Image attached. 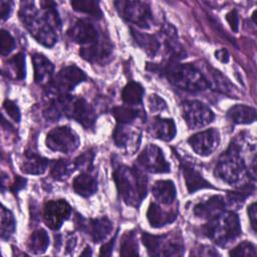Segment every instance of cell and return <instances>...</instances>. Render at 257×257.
Wrapping results in <instances>:
<instances>
[{"label": "cell", "instance_id": "cell-37", "mask_svg": "<svg viewBox=\"0 0 257 257\" xmlns=\"http://www.w3.org/2000/svg\"><path fill=\"white\" fill-rule=\"evenodd\" d=\"M113 142L116 145V147L124 148L128 145L130 139H131V133L130 130L125 126V124L117 123L113 131Z\"/></svg>", "mask_w": 257, "mask_h": 257}, {"label": "cell", "instance_id": "cell-44", "mask_svg": "<svg viewBox=\"0 0 257 257\" xmlns=\"http://www.w3.org/2000/svg\"><path fill=\"white\" fill-rule=\"evenodd\" d=\"M12 10V3L10 1H0V17L2 20H6Z\"/></svg>", "mask_w": 257, "mask_h": 257}, {"label": "cell", "instance_id": "cell-9", "mask_svg": "<svg viewBox=\"0 0 257 257\" xmlns=\"http://www.w3.org/2000/svg\"><path fill=\"white\" fill-rule=\"evenodd\" d=\"M45 144L51 151L68 154L78 148L80 141L77 134L72 128L67 125H62L51 130L47 134Z\"/></svg>", "mask_w": 257, "mask_h": 257}, {"label": "cell", "instance_id": "cell-31", "mask_svg": "<svg viewBox=\"0 0 257 257\" xmlns=\"http://www.w3.org/2000/svg\"><path fill=\"white\" fill-rule=\"evenodd\" d=\"M71 6L75 11L91 15L95 18H100L102 12L99 7V3L93 0H76L71 1Z\"/></svg>", "mask_w": 257, "mask_h": 257}, {"label": "cell", "instance_id": "cell-42", "mask_svg": "<svg viewBox=\"0 0 257 257\" xmlns=\"http://www.w3.org/2000/svg\"><path fill=\"white\" fill-rule=\"evenodd\" d=\"M3 107L5 109V111L7 112V114L14 120V121H19L20 120V110L19 107L16 105L15 102H13L12 100L6 99L3 102Z\"/></svg>", "mask_w": 257, "mask_h": 257}, {"label": "cell", "instance_id": "cell-16", "mask_svg": "<svg viewBox=\"0 0 257 257\" xmlns=\"http://www.w3.org/2000/svg\"><path fill=\"white\" fill-rule=\"evenodd\" d=\"M194 214L198 218L213 220L226 211V203L223 197L215 195L204 202H200L194 207Z\"/></svg>", "mask_w": 257, "mask_h": 257}, {"label": "cell", "instance_id": "cell-12", "mask_svg": "<svg viewBox=\"0 0 257 257\" xmlns=\"http://www.w3.org/2000/svg\"><path fill=\"white\" fill-rule=\"evenodd\" d=\"M139 164L148 172L164 174L170 172V164L166 161L163 151L156 145L149 144L138 158Z\"/></svg>", "mask_w": 257, "mask_h": 257}, {"label": "cell", "instance_id": "cell-4", "mask_svg": "<svg viewBox=\"0 0 257 257\" xmlns=\"http://www.w3.org/2000/svg\"><path fill=\"white\" fill-rule=\"evenodd\" d=\"M61 113L76 120L86 130L93 127L96 118L94 110L85 99L69 94L58 95L49 108V115L54 118H58Z\"/></svg>", "mask_w": 257, "mask_h": 257}, {"label": "cell", "instance_id": "cell-13", "mask_svg": "<svg viewBox=\"0 0 257 257\" xmlns=\"http://www.w3.org/2000/svg\"><path fill=\"white\" fill-rule=\"evenodd\" d=\"M71 214V207L65 200H54L45 203L43 220L50 229L58 230Z\"/></svg>", "mask_w": 257, "mask_h": 257}, {"label": "cell", "instance_id": "cell-24", "mask_svg": "<svg viewBox=\"0 0 257 257\" xmlns=\"http://www.w3.org/2000/svg\"><path fill=\"white\" fill-rule=\"evenodd\" d=\"M153 135L162 141L170 142L172 141L176 134L177 128L175 121L172 118H163V117H156L152 123Z\"/></svg>", "mask_w": 257, "mask_h": 257}, {"label": "cell", "instance_id": "cell-34", "mask_svg": "<svg viewBox=\"0 0 257 257\" xmlns=\"http://www.w3.org/2000/svg\"><path fill=\"white\" fill-rule=\"evenodd\" d=\"M15 219L11 211L2 206L1 209V237L2 239H9L15 231Z\"/></svg>", "mask_w": 257, "mask_h": 257}, {"label": "cell", "instance_id": "cell-17", "mask_svg": "<svg viewBox=\"0 0 257 257\" xmlns=\"http://www.w3.org/2000/svg\"><path fill=\"white\" fill-rule=\"evenodd\" d=\"M79 226L90 235L95 243H100L105 240L112 230V223L106 217L90 219L88 221L82 220V222L79 223Z\"/></svg>", "mask_w": 257, "mask_h": 257}, {"label": "cell", "instance_id": "cell-35", "mask_svg": "<svg viewBox=\"0 0 257 257\" xmlns=\"http://www.w3.org/2000/svg\"><path fill=\"white\" fill-rule=\"evenodd\" d=\"M111 114L114 116L117 123L127 124L139 116V110L127 106H115L111 109Z\"/></svg>", "mask_w": 257, "mask_h": 257}, {"label": "cell", "instance_id": "cell-38", "mask_svg": "<svg viewBox=\"0 0 257 257\" xmlns=\"http://www.w3.org/2000/svg\"><path fill=\"white\" fill-rule=\"evenodd\" d=\"M229 255L233 257H255L256 248L252 243L244 241L232 249L229 252Z\"/></svg>", "mask_w": 257, "mask_h": 257}, {"label": "cell", "instance_id": "cell-6", "mask_svg": "<svg viewBox=\"0 0 257 257\" xmlns=\"http://www.w3.org/2000/svg\"><path fill=\"white\" fill-rule=\"evenodd\" d=\"M203 234L219 246H226L241 234L239 217L234 212H224L202 227Z\"/></svg>", "mask_w": 257, "mask_h": 257}, {"label": "cell", "instance_id": "cell-41", "mask_svg": "<svg viewBox=\"0 0 257 257\" xmlns=\"http://www.w3.org/2000/svg\"><path fill=\"white\" fill-rule=\"evenodd\" d=\"M149 106L152 111H163L167 108V102L157 94L149 96Z\"/></svg>", "mask_w": 257, "mask_h": 257}, {"label": "cell", "instance_id": "cell-23", "mask_svg": "<svg viewBox=\"0 0 257 257\" xmlns=\"http://www.w3.org/2000/svg\"><path fill=\"white\" fill-rule=\"evenodd\" d=\"M154 198L164 205L172 204L177 195L175 184L171 180L157 181L152 189Z\"/></svg>", "mask_w": 257, "mask_h": 257}, {"label": "cell", "instance_id": "cell-22", "mask_svg": "<svg viewBox=\"0 0 257 257\" xmlns=\"http://www.w3.org/2000/svg\"><path fill=\"white\" fill-rule=\"evenodd\" d=\"M176 211H165L156 203H151L147 212V219L150 225L154 228H160L172 223L176 220Z\"/></svg>", "mask_w": 257, "mask_h": 257}, {"label": "cell", "instance_id": "cell-49", "mask_svg": "<svg viewBox=\"0 0 257 257\" xmlns=\"http://www.w3.org/2000/svg\"><path fill=\"white\" fill-rule=\"evenodd\" d=\"M215 56H216V58L218 60H220L223 63H226V62L229 61V53H228V51L225 48L217 50L215 52Z\"/></svg>", "mask_w": 257, "mask_h": 257}, {"label": "cell", "instance_id": "cell-19", "mask_svg": "<svg viewBox=\"0 0 257 257\" xmlns=\"http://www.w3.org/2000/svg\"><path fill=\"white\" fill-rule=\"evenodd\" d=\"M181 169L184 175L186 187L190 194L202 189H214V187L203 178V176L188 163H182Z\"/></svg>", "mask_w": 257, "mask_h": 257}, {"label": "cell", "instance_id": "cell-47", "mask_svg": "<svg viewBox=\"0 0 257 257\" xmlns=\"http://www.w3.org/2000/svg\"><path fill=\"white\" fill-rule=\"evenodd\" d=\"M116 235H114V237L107 243H104V245L101 246L100 248V255L101 256H109L111 254V251L113 249V245H114V241H115Z\"/></svg>", "mask_w": 257, "mask_h": 257}, {"label": "cell", "instance_id": "cell-21", "mask_svg": "<svg viewBox=\"0 0 257 257\" xmlns=\"http://www.w3.org/2000/svg\"><path fill=\"white\" fill-rule=\"evenodd\" d=\"M207 69H208L207 74L204 72H203V74L205 75V77L208 81L209 87H212L213 89H215L223 94L233 97L235 95V93H234L235 86L230 82V80L224 74H222L219 70L211 67L210 65H209V67H207Z\"/></svg>", "mask_w": 257, "mask_h": 257}, {"label": "cell", "instance_id": "cell-43", "mask_svg": "<svg viewBox=\"0 0 257 257\" xmlns=\"http://www.w3.org/2000/svg\"><path fill=\"white\" fill-rule=\"evenodd\" d=\"M226 19L231 27V29L234 31V32H237L238 31V27H239V18H238V13L237 11L234 9V10H231L227 15H226Z\"/></svg>", "mask_w": 257, "mask_h": 257}, {"label": "cell", "instance_id": "cell-40", "mask_svg": "<svg viewBox=\"0 0 257 257\" xmlns=\"http://www.w3.org/2000/svg\"><path fill=\"white\" fill-rule=\"evenodd\" d=\"M15 39L6 30L0 31V52L2 55H8L15 48Z\"/></svg>", "mask_w": 257, "mask_h": 257}, {"label": "cell", "instance_id": "cell-32", "mask_svg": "<svg viewBox=\"0 0 257 257\" xmlns=\"http://www.w3.org/2000/svg\"><path fill=\"white\" fill-rule=\"evenodd\" d=\"M119 254L121 256H138L139 246L137 241V236L134 231L125 232L121 238Z\"/></svg>", "mask_w": 257, "mask_h": 257}, {"label": "cell", "instance_id": "cell-14", "mask_svg": "<svg viewBox=\"0 0 257 257\" xmlns=\"http://www.w3.org/2000/svg\"><path fill=\"white\" fill-rule=\"evenodd\" d=\"M68 36L82 47L90 46L101 40V36L97 28L87 20H77L67 31Z\"/></svg>", "mask_w": 257, "mask_h": 257}, {"label": "cell", "instance_id": "cell-28", "mask_svg": "<svg viewBox=\"0 0 257 257\" xmlns=\"http://www.w3.org/2000/svg\"><path fill=\"white\" fill-rule=\"evenodd\" d=\"M131 31H132V36L136 41V43L143 50H145L149 55L155 56L160 48V42L158 38L151 34L136 31L135 29H131Z\"/></svg>", "mask_w": 257, "mask_h": 257}, {"label": "cell", "instance_id": "cell-39", "mask_svg": "<svg viewBox=\"0 0 257 257\" xmlns=\"http://www.w3.org/2000/svg\"><path fill=\"white\" fill-rule=\"evenodd\" d=\"M94 159V153L92 150L86 151L80 156H78L74 161L75 169L81 170V171H91L92 164Z\"/></svg>", "mask_w": 257, "mask_h": 257}, {"label": "cell", "instance_id": "cell-11", "mask_svg": "<svg viewBox=\"0 0 257 257\" xmlns=\"http://www.w3.org/2000/svg\"><path fill=\"white\" fill-rule=\"evenodd\" d=\"M85 73L75 65H69L62 68L58 74L48 84L51 90L59 95L66 94L76 85L86 80Z\"/></svg>", "mask_w": 257, "mask_h": 257}, {"label": "cell", "instance_id": "cell-18", "mask_svg": "<svg viewBox=\"0 0 257 257\" xmlns=\"http://www.w3.org/2000/svg\"><path fill=\"white\" fill-rule=\"evenodd\" d=\"M112 46L110 42L102 37L100 41L93 45L81 47L79 50V55L89 62H101L110 56Z\"/></svg>", "mask_w": 257, "mask_h": 257}, {"label": "cell", "instance_id": "cell-36", "mask_svg": "<svg viewBox=\"0 0 257 257\" xmlns=\"http://www.w3.org/2000/svg\"><path fill=\"white\" fill-rule=\"evenodd\" d=\"M8 64L14 72V75L17 79L22 80L25 78L26 69H25V55L22 52L17 53L8 60Z\"/></svg>", "mask_w": 257, "mask_h": 257}, {"label": "cell", "instance_id": "cell-2", "mask_svg": "<svg viewBox=\"0 0 257 257\" xmlns=\"http://www.w3.org/2000/svg\"><path fill=\"white\" fill-rule=\"evenodd\" d=\"M117 193L125 204L138 207L147 196L148 180L146 175L136 168L119 166L113 172Z\"/></svg>", "mask_w": 257, "mask_h": 257}, {"label": "cell", "instance_id": "cell-27", "mask_svg": "<svg viewBox=\"0 0 257 257\" xmlns=\"http://www.w3.org/2000/svg\"><path fill=\"white\" fill-rule=\"evenodd\" d=\"M227 117L234 123H252L256 120V109L248 105L237 104L228 109Z\"/></svg>", "mask_w": 257, "mask_h": 257}, {"label": "cell", "instance_id": "cell-50", "mask_svg": "<svg viewBox=\"0 0 257 257\" xmlns=\"http://www.w3.org/2000/svg\"><path fill=\"white\" fill-rule=\"evenodd\" d=\"M81 255H82V256H83V255H91V250H90V248H89V247H86L85 250L81 253Z\"/></svg>", "mask_w": 257, "mask_h": 257}, {"label": "cell", "instance_id": "cell-10", "mask_svg": "<svg viewBox=\"0 0 257 257\" xmlns=\"http://www.w3.org/2000/svg\"><path fill=\"white\" fill-rule=\"evenodd\" d=\"M182 115L191 128L205 126L213 121L215 115L212 109L199 100H186L182 103Z\"/></svg>", "mask_w": 257, "mask_h": 257}, {"label": "cell", "instance_id": "cell-48", "mask_svg": "<svg viewBox=\"0 0 257 257\" xmlns=\"http://www.w3.org/2000/svg\"><path fill=\"white\" fill-rule=\"evenodd\" d=\"M248 216L251 222V226L254 232H256V204L252 203L248 207Z\"/></svg>", "mask_w": 257, "mask_h": 257}, {"label": "cell", "instance_id": "cell-5", "mask_svg": "<svg viewBox=\"0 0 257 257\" xmlns=\"http://www.w3.org/2000/svg\"><path fill=\"white\" fill-rule=\"evenodd\" d=\"M216 177L230 185H238L248 175L240 147L235 142L219 157L214 171Z\"/></svg>", "mask_w": 257, "mask_h": 257}, {"label": "cell", "instance_id": "cell-45", "mask_svg": "<svg viewBox=\"0 0 257 257\" xmlns=\"http://www.w3.org/2000/svg\"><path fill=\"white\" fill-rule=\"evenodd\" d=\"M197 252L194 253L197 256H217L219 255V253L212 247L210 246H206V245H202L200 247V249H196Z\"/></svg>", "mask_w": 257, "mask_h": 257}, {"label": "cell", "instance_id": "cell-15", "mask_svg": "<svg viewBox=\"0 0 257 257\" xmlns=\"http://www.w3.org/2000/svg\"><path fill=\"white\" fill-rule=\"evenodd\" d=\"M188 143L196 154L206 157L211 155L218 148L220 135L217 130L208 128L191 136Z\"/></svg>", "mask_w": 257, "mask_h": 257}, {"label": "cell", "instance_id": "cell-33", "mask_svg": "<svg viewBox=\"0 0 257 257\" xmlns=\"http://www.w3.org/2000/svg\"><path fill=\"white\" fill-rule=\"evenodd\" d=\"M75 169L74 163L67 160H56L51 165V176L56 180H64Z\"/></svg>", "mask_w": 257, "mask_h": 257}, {"label": "cell", "instance_id": "cell-3", "mask_svg": "<svg viewBox=\"0 0 257 257\" xmlns=\"http://www.w3.org/2000/svg\"><path fill=\"white\" fill-rule=\"evenodd\" d=\"M162 70L172 84L183 90L197 92L209 88L203 72L192 63H179L171 60Z\"/></svg>", "mask_w": 257, "mask_h": 257}, {"label": "cell", "instance_id": "cell-46", "mask_svg": "<svg viewBox=\"0 0 257 257\" xmlns=\"http://www.w3.org/2000/svg\"><path fill=\"white\" fill-rule=\"evenodd\" d=\"M25 185H26V179L21 178L20 176H16L14 183L10 187V190H11L12 193L16 194L17 192L22 190L25 187Z\"/></svg>", "mask_w": 257, "mask_h": 257}, {"label": "cell", "instance_id": "cell-26", "mask_svg": "<svg viewBox=\"0 0 257 257\" xmlns=\"http://www.w3.org/2000/svg\"><path fill=\"white\" fill-rule=\"evenodd\" d=\"M72 188L77 195L87 198L97 191V181L88 173L83 172L75 177L72 183Z\"/></svg>", "mask_w": 257, "mask_h": 257}, {"label": "cell", "instance_id": "cell-29", "mask_svg": "<svg viewBox=\"0 0 257 257\" xmlns=\"http://www.w3.org/2000/svg\"><path fill=\"white\" fill-rule=\"evenodd\" d=\"M49 245V237L45 230L38 229L28 238L27 249L33 254H42Z\"/></svg>", "mask_w": 257, "mask_h": 257}, {"label": "cell", "instance_id": "cell-1", "mask_svg": "<svg viewBox=\"0 0 257 257\" xmlns=\"http://www.w3.org/2000/svg\"><path fill=\"white\" fill-rule=\"evenodd\" d=\"M40 4L42 8L39 11L31 1L21 2L19 18L38 43L51 47L57 41L60 18L53 2L43 1Z\"/></svg>", "mask_w": 257, "mask_h": 257}, {"label": "cell", "instance_id": "cell-8", "mask_svg": "<svg viewBox=\"0 0 257 257\" xmlns=\"http://www.w3.org/2000/svg\"><path fill=\"white\" fill-rule=\"evenodd\" d=\"M115 8L118 14L127 22L141 28H150L153 22L151 8L143 1H115Z\"/></svg>", "mask_w": 257, "mask_h": 257}, {"label": "cell", "instance_id": "cell-7", "mask_svg": "<svg viewBox=\"0 0 257 257\" xmlns=\"http://www.w3.org/2000/svg\"><path fill=\"white\" fill-rule=\"evenodd\" d=\"M142 241L151 256H182L184 253L183 238L177 232L163 235L144 232Z\"/></svg>", "mask_w": 257, "mask_h": 257}, {"label": "cell", "instance_id": "cell-20", "mask_svg": "<svg viewBox=\"0 0 257 257\" xmlns=\"http://www.w3.org/2000/svg\"><path fill=\"white\" fill-rule=\"evenodd\" d=\"M34 68V80L38 84L49 83L53 74L54 66L52 62L43 54L35 53L32 56Z\"/></svg>", "mask_w": 257, "mask_h": 257}, {"label": "cell", "instance_id": "cell-30", "mask_svg": "<svg viewBox=\"0 0 257 257\" xmlns=\"http://www.w3.org/2000/svg\"><path fill=\"white\" fill-rule=\"evenodd\" d=\"M144 93H145V90L139 82L130 81L122 89L121 98L123 102L127 104L137 105L142 102Z\"/></svg>", "mask_w": 257, "mask_h": 257}, {"label": "cell", "instance_id": "cell-25", "mask_svg": "<svg viewBox=\"0 0 257 257\" xmlns=\"http://www.w3.org/2000/svg\"><path fill=\"white\" fill-rule=\"evenodd\" d=\"M48 166V160L33 152H25L22 163V171L29 175H41Z\"/></svg>", "mask_w": 257, "mask_h": 257}]
</instances>
